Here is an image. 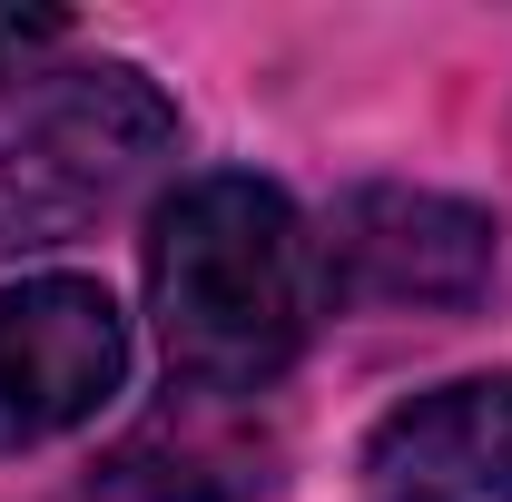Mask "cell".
Returning a JSON list of instances; mask_svg holds the SVG:
<instances>
[{
  "mask_svg": "<svg viewBox=\"0 0 512 502\" xmlns=\"http://www.w3.org/2000/svg\"><path fill=\"white\" fill-rule=\"evenodd\" d=\"M60 30H69L60 10H0V69H10V60H30V50H50Z\"/></svg>",
  "mask_w": 512,
  "mask_h": 502,
  "instance_id": "7",
  "label": "cell"
},
{
  "mask_svg": "<svg viewBox=\"0 0 512 502\" xmlns=\"http://www.w3.org/2000/svg\"><path fill=\"white\" fill-rule=\"evenodd\" d=\"M168 148H178V109L128 60L10 79V99H0V256L69 247Z\"/></svg>",
  "mask_w": 512,
  "mask_h": 502,
  "instance_id": "2",
  "label": "cell"
},
{
  "mask_svg": "<svg viewBox=\"0 0 512 502\" xmlns=\"http://www.w3.org/2000/svg\"><path fill=\"white\" fill-rule=\"evenodd\" d=\"M365 502H512V375H463L365 434Z\"/></svg>",
  "mask_w": 512,
  "mask_h": 502,
  "instance_id": "5",
  "label": "cell"
},
{
  "mask_svg": "<svg viewBox=\"0 0 512 502\" xmlns=\"http://www.w3.org/2000/svg\"><path fill=\"white\" fill-rule=\"evenodd\" d=\"M148 306L168 375L237 404L306 355L325 315L316 227L266 178H188L148 227Z\"/></svg>",
  "mask_w": 512,
  "mask_h": 502,
  "instance_id": "1",
  "label": "cell"
},
{
  "mask_svg": "<svg viewBox=\"0 0 512 502\" xmlns=\"http://www.w3.org/2000/svg\"><path fill=\"white\" fill-rule=\"evenodd\" d=\"M128 375V325L89 276H30L0 296V453L89 424Z\"/></svg>",
  "mask_w": 512,
  "mask_h": 502,
  "instance_id": "4",
  "label": "cell"
},
{
  "mask_svg": "<svg viewBox=\"0 0 512 502\" xmlns=\"http://www.w3.org/2000/svg\"><path fill=\"white\" fill-rule=\"evenodd\" d=\"M276 443L217 394H178L168 414H148L109 453V493L119 502H256L266 493Z\"/></svg>",
  "mask_w": 512,
  "mask_h": 502,
  "instance_id": "6",
  "label": "cell"
},
{
  "mask_svg": "<svg viewBox=\"0 0 512 502\" xmlns=\"http://www.w3.org/2000/svg\"><path fill=\"white\" fill-rule=\"evenodd\" d=\"M316 256L335 306H473L493 286V217L434 188H355Z\"/></svg>",
  "mask_w": 512,
  "mask_h": 502,
  "instance_id": "3",
  "label": "cell"
}]
</instances>
